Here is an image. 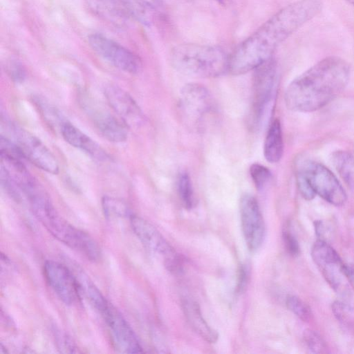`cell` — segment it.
<instances>
[{"instance_id":"cell-1","label":"cell","mask_w":354,"mask_h":354,"mask_svg":"<svg viewBox=\"0 0 354 354\" xmlns=\"http://www.w3.org/2000/svg\"><path fill=\"white\" fill-rule=\"evenodd\" d=\"M321 0H299L281 8L229 56L228 71L242 75L270 59L277 47L322 10Z\"/></svg>"},{"instance_id":"cell-2","label":"cell","mask_w":354,"mask_h":354,"mask_svg":"<svg viewBox=\"0 0 354 354\" xmlns=\"http://www.w3.org/2000/svg\"><path fill=\"white\" fill-rule=\"evenodd\" d=\"M350 66L343 59L326 57L294 79L285 93L288 109L297 112H313L336 98L346 86Z\"/></svg>"},{"instance_id":"cell-3","label":"cell","mask_w":354,"mask_h":354,"mask_svg":"<svg viewBox=\"0 0 354 354\" xmlns=\"http://www.w3.org/2000/svg\"><path fill=\"white\" fill-rule=\"evenodd\" d=\"M30 206L35 217L53 237L90 261L100 259L101 250L95 240L60 216L47 194L35 198Z\"/></svg>"},{"instance_id":"cell-4","label":"cell","mask_w":354,"mask_h":354,"mask_svg":"<svg viewBox=\"0 0 354 354\" xmlns=\"http://www.w3.org/2000/svg\"><path fill=\"white\" fill-rule=\"evenodd\" d=\"M172 66L178 71L198 77H215L228 71L229 56L220 47L182 44L170 53Z\"/></svg>"},{"instance_id":"cell-5","label":"cell","mask_w":354,"mask_h":354,"mask_svg":"<svg viewBox=\"0 0 354 354\" xmlns=\"http://www.w3.org/2000/svg\"><path fill=\"white\" fill-rule=\"evenodd\" d=\"M277 80V66L272 58L255 69L250 113V125L253 128L261 127L266 121L272 102Z\"/></svg>"},{"instance_id":"cell-6","label":"cell","mask_w":354,"mask_h":354,"mask_svg":"<svg viewBox=\"0 0 354 354\" xmlns=\"http://www.w3.org/2000/svg\"><path fill=\"white\" fill-rule=\"evenodd\" d=\"M297 174L302 175L316 194L328 203L341 206L346 201V194L333 172L324 165L306 160L299 165Z\"/></svg>"},{"instance_id":"cell-7","label":"cell","mask_w":354,"mask_h":354,"mask_svg":"<svg viewBox=\"0 0 354 354\" xmlns=\"http://www.w3.org/2000/svg\"><path fill=\"white\" fill-rule=\"evenodd\" d=\"M133 231L144 246L162 261L174 273L182 270V259L159 231L145 219L132 215L129 219Z\"/></svg>"},{"instance_id":"cell-8","label":"cell","mask_w":354,"mask_h":354,"mask_svg":"<svg viewBox=\"0 0 354 354\" xmlns=\"http://www.w3.org/2000/svg\"><path fill=\"white\" fill-rule=\"evenodd\" d=\"M9 130L25 159L49 174L59 173L55 156L39 138L15 123H9Z\"/></svg>"},{"instance_id":"cell-9","label":"cell","mask_w":354,"mask_h":354,"mask_svg":"<svg viewBox=\"0 0 354 354\" xmlns=\"http://www.w3.org/2000/svg\"><path fill=\"white\" fill-rule=\"evenodd\" d=\"M88 40L92 49L115 68L131 74L140 71V59L116 41L99 33L91 35Z\"/></svg>"},{"instance_id":"cell-10","label":"cell","mask_w":354,"mask_h":354,"mask_svg":"<svg viewBox=\"0 0 354 354\" xmlns=\"http://www.w3.org/2000/svg\"><path fill=\"white\" fill-rule=\"evenodd\" d=\"M46 281L57 297L66 305H73L80 299V288L72 271L65 265L53 260L44 265Z\"/></svg>"},{"instance_id":"cell-11","label":"cell","mask_w":354,"mask_h":354,"mask_svg":"<svg viewBox=\"0 0 354 354\" xmlns=\"http://www.w3.org/2000/svg\"><path fill=\"white\" fill-rule=\"evenodd\" d=\"M105 322L113 342L121 353H142V347L133 330L122 314L110 303L99 313Z\"/></svg>"},{"instance_id":"cell-12","label":"cell","mask_w":354,"mask_h":354,"mask_svg":"<svg viewBox=\"0 0 354 354\" xmlns=\"http://www.w3.org/2000/svg\"><path fill=\"white\" fill-rule=\"evenodd\" d=\"M241 228L248 249L257 251L265 237V223L257 199L251 194H245L240 199Z\"/></svg>"},{"instance_id":"cell-13","label":"cell","mask_w":354,"mask_h":354,"mask_svg":"<svg viewBox=\"0 0 354 354\" xmlns=\"http://www.w3.org/2000/svg\"><path fill=\"white\" fill-rule=\"evenodd\" d=\"M80 103L96 129L106 139L113 142H122L127 140V126L121 120L87 95L81 97Z\"/></svg>"},{"instance_id":"cell-14","label":"cell","mask_w":354,"mask_h":354,"mask_svg":"<svg viewBox=\"0 0 354 354\" xmlns=\"http://www.w3.org/2000/svg\"><path fill=\"white\" fill-rule=\"evenodd\" d=\"M311 257L328 283L339 291L345 277L344 263L335 251L326 241L317 240L311 249Z\"/></svg>"},{"instance_id":"cell-15","label":"cell","mask_w":354,"mask_h":354,"mask_svg":"<svg viewBox=\"0 0 354 354\" xmlns=\"http://www.w3.org/2000/svg\"><path fill=\"white\" fill-rule=\"evenodd\" d=\"M104 93L108 104L127 127L138 128L142 124L143 113L126 91L115 85H109Z\"/></svg>"},{"instance_id":"cell-16","label":"cell","mask_w":354,"mask_h":354,"mask_svg":"<svg viewBox=\"0 0 354 354\" xmlns=\"http://www.w3.org/2000/svg\"><path fill=\"white\" fill-rule=\"evenodd\" d=\"M180 104L187 115L198 120L209 113L214 106L211 94L203 85L189 83L180 92Z\"/></svg>"},{"instance_id":"cell-17","label":"cell","mask_w":354,"mask_h":354,"mask_svg":"<svg viewBox=\"0 0 354 354\" xmlns=\"http://www.w3.org/2000/svg\"><path fill=\"white\" fill-rule=\"evenodd\" d=\"M62 137L70 145L86 153L98 161L109 159L107 153L95 140L70 122L64 121L60 127Z\"/></svg>"},{"instance_id":"cell-18","label":"cell","mask_w":354,"mask_h":354,"mask_svg":"<svg viewBox=\"0 0 354 354\" xmlns=\"http://www.w3.org/2000/svg\"><path fill=\"white\" fill-rule=\"evenodd\" d=\"M182 307L185 316L193 330L206 342H216L218 335L206 322L196 302L184 299L182 301Z\"/></svg>"},{"instance_id":"cell-19","label":"cell","mask_w":354,"mask_h":354,"mask_svg":"<svg viewBox=\"0 0 354 354\" xmlns=\"http://www.w3.org/2000/svg\"><path fill=\"white\" fill-rule=\"evenodd\" d=\"M97 15L115 24H123L131 17L125 0H86Z\"/></svg>"},{"instance_id":"cell-20","label":"cell","mask_w":354,"mask_h":354,"mask_svg":"<svg viewBox=\"0 0 354 354\" xmlns=\"http://www.w3.org/2000/svg\"><path fill=\"white\" fill-rule=\"evenodd\" d=\"M283 149L281 124L279 119H275L270 124L265 138L264 157L270 163L278 162L283 156Z\"/></svg>"},{"instance_id":"cell-21","label":"cell","mask_w":354,"mask_h":354,"mask_svg":"<svg viewBox=\"0 0 354 354\" xmlns=\"http://www.w3.org/2000/svg\"><path fill=\"white\" fill-rule=\"evenodd\" d=\"M333 165L341 177L350 185H354V158L344 151H337L333 154Z\"/></svg>"},{"instance_id":"cell-22","label":"cell","mask_w":354,"mask_h":354,"mask_svg":"<svg viewBox=\"0 0 354 354\" xmlns=\"http://www.w3.org/2000/svg\"><path fill=\"white\" fill-rule=\"evenodd\" d=\"M131 17L140 22L150 25L156 17V10L145 0H125Z\"/></svg>"},{"instance_id":"cell-23","label":"cell","mask_w":354,"mask_h":354,"mask_svg":"<svg viewBox=\"0 0 354 354\" xmlns=\"http://www.w3.org/2000/svg\"><path fill=\"white\" fill-rule=\"evenodd\" d=\"M102 206L105 216L109 219L128 218L133 215L128 205L122 201L111 197L104 196Z\"/></svg>"},{"instance_id":"cell-24","label":"cell","mask_w":354,"mask_h":354,"mask_svg":"<svg viewBox=\"0 0 354 354\" xmlns=\"http://www.w3.org/2000/svg\"><path fill=\"white\" fill-rule=\"evenodd\" d=\"M178 192L184 207L188 209H192L194 206L195 198L189 176L186 172H183L179 175Z\"/></svg>"},{"instance_id":"cell-25","label":"cell","mask_w":354,"mask_h":354,"mask_svg":"<svg viewBox=\"0 0 354 354\" xmlns=\"http://www.w3.org/2000/svg\"><path fill=\"white\" fill-rule=\"evenodd\" d=\"M287 308L297 317L304 322H308L312 317L310 307L300 298L295 295H288L286 297Z\"/></svg>"},{"instance_id":"cell-26","label":"cell","mask_w":354,"mask_h":354,"mask_svg":"<svg viewBox=\"0 0 354 354\" xmlns=\"http://www.w3.org/2000/svg\"><path fill=\"white\" fill-rule=\"evenodd\" d=\"M251 178L258 190H262L271 179L270 171L264 165L254 163L250 166Z\"/></svg>"},{"instance_id":"cell-27","label":"cell","mask_w":354,"mask_h":354,"mask_svg":"<svg viewBox=\"0 0 354 354\" xmlns=\"http://www.w3.org/2000/svg\"><path fill=\"white\" fill-rule=\"evenodd\" d=\"M303 339L304 344L310 353H322L325 352V343L317 332L307 329L304 333Z\"/></svg>"},{"instance_id":"cell-28","label":"cell","mask_w":354,"mask_h":354,"mask_svg":"<svg viewBox=\"0 0 354 354\" xmlns=\"http://www.w3.org/2000/svg\"><path fill=\"white\" fill-rule=\"evenodd\" d=\"M333 312L339 321L350 323L354 319V310L348 304L336 301L332 305Z\"/></svg>"},{"instance_id":"cell-29","label":"cell","mask_w":354,"mask_h":354,"mask_svg":"<svg viewBox=\"0 0 354 354\" xmlns=\"http://www.w3.org/2000/svg\"><path fill=\"white\" fill-rule=\"evenodd\" d=\"M283 240L288 252L292 256H297L299 253V245L295 236L289 231H283Z\"/></svg>"},{"instance_id":"cell-30","label":"cell","mask_w":354,"mask_h":354,"mask_svg":"<svg viewBox=\"0 0 354 354\" xmlns=\"http://www.w3.org/2000/svg\"><path fill=\"white\" fill-rule=\"evenodd\" d=\"M297 181L301 196L308 201L313 199L316 194L306 179L302 175L297 173Z\"/></svg>"},{"instance_id":"cell-31","label":"cell","mask_w":354,"mask_h":354,"mask_svg":"<svg viewBox=\"0 0 354 354\" xmlns=\"http://www.w3.org/2000/svg\"><path fill=\"white\" fill-rule=\"evenodd\" d=\"M8 74L10 78L15 82H21L26 77V71L18 62H12L8 68Z\"/></svg>"},{"instance_id":"cell-32","label":"cell","mask_w":354,"mask_h":354,"mask_svg":"<svg viewBox=\"0 0 354 354\" xmlns=\"http://www.w3.org/2000/svg\"><path fill=\"white\" fill-rule=\"evenodd\" d=\"M315 230L318 239L326 241V237L328 234V229L326 224L322 221H316L315 222Z\"/></svg>"},{"instance_id":"cell-33","label":"cell","mask_w":354,"mask_h":354,"mask_svg":"<svg viewBox=\"0 0 354 354\" xmlns=\"http://www.w3.org/2000/svg\"><path fill=\"white\" fill-rule=\"evenodd\" d=\"M57 342L60 345V348L62 349H69L71 352H74L73 349H75V345L73 342L67 339V337L65 334L59 333L57 335Z\"/></svg>"},{"instance_id":"cell-34","label":"cell","mask_w":354,"mask_h":354,"mask_svg":"<svg viewBox=\"0 0 354 354\" xmlns=\"http://www.w3.org/2000/svg\"><path fill=\"white\" fill-rule=\"evenodd\" d=\"M248 278V271L247 269L244 266H241L239 271V281H238V288L240 291H241L247 281Z\"/></svg>"},{"instance_id":"cell-35","label":"cell","mask_w":354,"mask_h":354,"mask_svg":"<svg viewBox=\"0 0 354 354\" xmlns=\"http://www.w3.org/2000/svg\"><path fill=\"white\" fill-rule=\"evenodd\" d=\"M214 1H216V2L219 3L220 4L224 6V5L230 4L232 0H214Z\"/></svg>"},{"instance_id":"cell-36","label":"cell","mask_w":354,"mask_h":354,"mask_svg":"<svg viewBox=\"0 0 354 354\" xmlns=\"http://www.w3.org/2000/svg\"><path fill=\"white\" fill-rule=\"evenodd\" d=\"M348 2H349L351 4H352L353 6H354V0H346Z\"/></svg>"}]
</instances>
